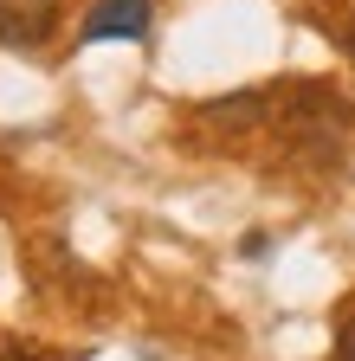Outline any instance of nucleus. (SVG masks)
Wrapping results in <instances>:
<instances>
[{
  "label": "nucleus",
  "instance_id": "f257e3e1",
  "mask_svg": "<svg viewBox=\"0 0 355 361\" xmlns=\"http://www.w3.org/2000/svg\"><path fill=\"white\" fill-rule=\"evenodd\" d=\"M265 116L278 123V135H284L291 149H310V155H336L342 135H349V123H355L349 97L330 90L323 78H291V84H278L272 97H265Z\"/></svg>",
  "mask_w": 355,
  "mask_h": 361
},
{
  "label": "nucleus",
  "instance_id": "f03ea898",
  "mask_svg": "<svg viewBox=\"0 0 355 361\" xmlns=\"http://www.w3.org/2000/svg\"><path fill=\"white\" fill-rule=\"evenodd\" d=\"M52 26H59V0H0V45L32 52L52 39Z\"/></svg>",
  "mask_w": 355,
  "mask_h": 361
},
{
  "label": "nucleus",
  "instance_id": "7ed1b4c3",
  "mask_svg": "<svg viewBox=\"0 0 355 361\" xmlns=\"http://www.w3.org/2000/svg\"><path fill=\"white\" fill-rule=\"evenodd\" d=\"M149 32V0H97L84 13V45H104V39H143Z\"/></svg>",
  "mask_w": 355,
  "mask_h": 361
},
{
  "label": "nucleus",
  "instance_id": "20e7f679",
  "mask_svg": "<svg viewBox=\"0 0 355 361\" xmlns=\"http://www.w3.org/2000/svg\"><path fill=\"white\" fill-rule=\"evenodd\" d=\"M200 129H227V135H246L252 123H265V90H239V97H219L194 116Z\"/></svg>",
  "mask_w": 355,
  "mask_h": 361
},
{
  "label": "nucleus",
  "instance_id": "39448f33",
  "mask_svg": "<svg viewBox=\"0 0 355 361\" xmlns=\"http://www.w3.org/2000/svg\"><path fill=\"white\" fill-rule=\"evenodd\" d=\"M330 361H355V310L336 323V348H330Z\"/></svg>",
  "mask_w": 355,
  "mask_h": 361
},
{
  "label": "nucleus",
  "instance_id": "423d86ee",
  "mask_svg": "<svg viewBox=\"0 0 355 361\" xmlns=\"http://www.w3.org/2000/svg\"><path fill=\"white\" fill-rule=\"evenodd\" d=\"M336 39H342V52H349V59H355V20H349V26H342V32H336Z\"/></svg>",
  "mask_w": 355,
  "mask_h": 361
},
{
  "label": "nucleus",
  "instance_id": "0eeeda50",
  "mask_svg": "<svg viewBox=\"0 0 355 361\" xmlns=\"http://www.w3.org/2000/svg\"><path fill=\"white\" fill-rule=\"evenodd\" d=\"M0 361H39V355H26V348H7V355H0Z\"/></svg>",
  "mask_w": 355,
  "mask_h": 361
}]
</instances>
